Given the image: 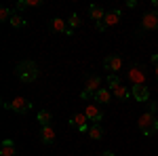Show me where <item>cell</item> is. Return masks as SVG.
I'll return each mask as SVG.
<instances>
[{
	"instance_id": "obj_8",
	"label": "cell",
	"mask_w": 158,
	"mask_h": 156,
	"mask_svg": "<svg viewBox=\"0 0 158 156\" xmlns=\"http://www.w3.org/2000/svg\"><path fill=\"white\" fill-rule=\"evenodd\" d=\"M141 27L143 30H158V11H148L141 17Z\"/></svg>"
},
{
	"instance_id": "obj_24",
	"label": "cell",
	"mask_w": 158,
	"mask_h": 156,
	"mask_svg": "<svg viewBox=\"0 0 158 156\" xmlns=\"http://www.w3.org/2000/svg\"><path fill=\"white\" fill-rule=\"evenodd\" d=\"M23 2H25V9H30V6H40V4H42L40 0H23Z\"/></svg>"
},
{
	"instance_id": "obj_9",
	"label": "cell",
	"mask_w": 158,
	"mask_h": 156,
	"mask_svg": "<svg viewBox=\"0 0 158 156\" xmlns=\"http://www.w3.org/2000/svg\"><path fill=\"white\" fill-rule=\"evenodd\" d=\"M103 68H106L110 74H116L122 68V57L120 55H108V57L103 59Z\"/></svg>"
},
{
	"instance_id": "obj_6",
	"label": "cell",
	"mask_w": 158,
	"mask_h": 156,
	"mask_svg": "<svg viewBox=\"0 0 158 156\" xmlns=\"http://www.w3.org/2000/svg\"><path fill=\"white\" fill-rule=\"evenodd\" d=\"M49 25H51V30H53V32H57V34H65V36H72V34H74V30H70L68 21H65V19H61V17H53Z\"/></svg>"
},
{
	"instance_id": "obj_11",
	"label": "cell",
	"mask_w": 158,
	"mask_h": 156,
	"mask_svg": "<svg viewBox=\"0 0 158 156\" xmlns=\"http://www.w3.org/2000/svg\"><path fill=\"white\" fill-rule=\"evenodd\" d=\"M131 95H133L135 101H148L150 99V89H148V84H135L131 89Z\"/></svg>"
},
{
	"instance_id": "obj_28",
	"label": "cell",
	"mask_w": 158,
	"mask_h": 156,
	"mask_svg": "<svg viewBox=\"0 0 158 156\" xmlns=\"http://www.w3.org/2000/svg\"><path fill=\"white\" fill-rule=\"evenodd\" d=\"M101 156H116V154H114V152H110V150H106V152H103Z\"/></svg>"
},
{
	"instance_id": "obj_20",
	"label": "cell",
	"mask_w": 158,
	"mask_h": 156,
	"mask_svg": "<svg viewBox=\"0 0 158 156\" xmlns=\"http://www.w3.org/2000/svg\"><path fill=\"white\" fill-rule=\"evenodd\" d=\"M9 23H11L13 27H23V25H25V19H23V17H21V15H19L17 11H15V13H13V17H11V21H9Z\"/></svg>"
},
{
	"instance_id": "obj_7",
	"label": "cell",
	"mask_w": 158,
	"mask_h": 156,
	"mask_svg": "<svg viewBox=\"0 0 158 156\" xmlns=\"http://www.w3.org/2000/svg\"><path fill=\"white\" fill-rule=\"evenodd\" d=\"M70 124H72L74 129H78L80 133H89V118H86V114L82 112H78V114H74L72 118H70Z\"/></svg>"
},
{
	"instance_id": "obj_2",
	"label": "cell",
	"mask_w": 158,
	"mask_h": 156,
	"mask_svg": "<svg viewBox=\"0 0 158 156\" xmlns=\"http://www.w3.org/2000/svg\"><path fill=\"white\" fill-rule=\"evenodd\" d=\"M137 124H139V131L143 133L146 137H150V135H154L158 131V118L154 116V112L141 114V118L137 120Z\"/></svg>"
},
{
	"instance_id": "obj_25",
	"label": "cell",
	"mask_w": 158,
	"mask_h": 156,
	"mask_svg": "<svg viewBox=\"0 0 158 156\" xmlns=\"http://www.w3.org/2000/svg\"><path fill=\"white\" fill-rule=\"evenodd\" d=\"M137 6V0H127V9H135Z\"/></svg>"
},
{
	"instance_id": "obj_16",
	"label": "cell",
	"mask_w": 158,
	"mask_h": 156,
	"mask_svg": "<svg viewBox=\"0 0 158 156\" xmlns=\"http://www.w3.org/2000/svg\"><path fill=\"white\" fill-rule=\"evenodd\" d=\"M118 21H120V11L116 9V11H110V13H106L103 25H106V27H112V25H116Z\"/></svg>"
},
{
	"instance_id": "obj_1",
	"label": "cell",
	"mask_w": 158,
	"mask_h": 156,
	"mask_svg": "<svg viewBox=\"0 0 158 156\" xmlns=\"http://www.w3.org/2000/svg\"><path fill=\"white\" fill-rule=\"evenodd\" d=\"M15 74H17V78H19L21 82H34V80L38 78V74H40V70H38L36 61L23 59V61H19V63H17Z\"/></svg>"
},
{
	"instance_id": "obj_5",
	"label": "cell",
	"mask_w": 158,
	"mask_h": 156,
	"mask_svg": "<svg viewBox=\"0 0 158 156\" xmlns=\"http://www.w3.org/2000/svg\"><path fill=\"white\" fill-rule=\"evenodd\" d=\"M4 108L13 110V112H17V114H27V112L32 110V101L25 99V97H15L11 103H4Z\"/></svg>"
},
{
	"instance_id": "obj_17",
	"label": "cell",
	"mask_w": 158,
	"mask_h": 156,
	"mask_svg": "<svg viewBox=\"0 0 158 156\" xmlns=\"http://www.w3.org/2000/svg\"><path fill=\"white\" fill-rule=\"evenodd\" d=\"M0 156H15V144H13V139H4L0 144Z\"/></svg>"
},
{
	"instance_id": "obj_30",
	"label": "cell",
	"mask_w": 158,
	"mask_h": 156,
	"mask_svg": "<svg viewBox=\"0 0 158 156\" xmlns=\"http://www.w3.org/2000/svg\"><path fill=\"white\" fill-rule=\"evenodd\" d=\"M154 6H156V9H158V0H154Z\"/></svg>"
},
{
	"instance_id": "obj_13",
	"label": "cell",
	"mask_w": 158,
	"mask_h": 156,
	"mask_svg": "<svg viewBox=\"0 0 158 156\" xmlns=\"http://www.w3.org/2000/svg\"><path fill=\"white\" fill-rule=\"evenodd\" d=\"M93 99H95L97 103H103V106H106V103H110V101H112V91H110L108 86H106V89H99Z\"/></svg>"
},
{
	"instance_id": "obj_10",
	"label": "cell",
	"mask_w": 158,
	"mask_h": 156,
	"mask_svg": "<svg viewBox=\"0 0 158 156\" xmlns=\"http://www.w3.org/2000/svg\"><path fill=\"white\" fill-rule=\"evenodd\" d=\"M85 114H86V118L91 120L93 124H99L101 120H103V112L95 106V103H86V108H85Z\"/></svg>"
},
{
	"instance_id": "obj_3",
	"label": "cell",
	"mask_w": 158,
	"mask_h": 156,
	"mask_svg": "<svg viewBox=\"0 0 158 156\" xmlns=\"http://www.w3.org/2000/svg\"><path fill=\"white\" fill-rule=\"evenodd\" d=\"M127 76H129V80L135 84H146L148 80V72H146V68L141 65V63H133L131 68H129V72H127Z\"/></svg>"
},
{
	"instance_id": "obj_32",
	"label": "cell",
	"mask_w": 158,
	"mask_h": 156,
	"mask_svg": "<svg viewBox=\"0 0 158 156\" xmlns=\"http://www.w3.org/2000/svg\"><path fill=\"white\" fill-rule=\"evenodd\" d=\"M86 156H89V154H86Z\"/></svg>"
},
{
	"instance_id": "obj_23",
	"label": "cell",
	"mask_w": 158,
	"mask_h": 156,
	"mask_svg": "<svg viewBox=\"0 0 158 156\" xmlns=\"http://www.w3.org/2000/svg\"><path fill=\"white\" fill-rule=\"evenodd\" d=\"M118 84H120V78H118L116 74H108V89L110 91H112L114 86H118Z\"/></svg>"
},
{
	"instance_id": "obj_19",
	"label": "cell",
	"mask_w": 158,
	"mask_h": 156,
	"mask_svg": "<svg viewBox=\"0 0 158 156\" xmlns=\"http://www.w3.org/2000/svg\"><path fill=\"white\" fill-rule=\"evenodd\" d=\"M89 137L95 139V141L103 139V129H101V124H91V127H89Z\"/></svg>"
},
{
	"instance_id": "obj_22",
	"label": "cell",
	"mask_w": 158,
	"mask_h": 156,
	"mask_svg": "<svg viewBox=\"0 0 158 156\" xmlns=\"http://www.w3.org/2000/svg\"><path fill=\"white\" fill-rule=\"evenodd\" d=\"M68 25H70V30H76V27L80 25V15H76V13H72V15L68 17Z\"/></svg>"
},
{
	"instance_id": "obj_26",
	"label": "cell",
	"mask_w": 158,
	"mask_h": 156,
	"mask_svg": "<svg viewBox=\"0 0 158 156\" xmlns=\"http://www.w3.org/2000/svg\"><path fill=\"white\" fill-rule=\"evenodd\" d=\"M95 27H97L99 32H106V30H108V27L103 25V21H99V23H95Z\"/></svg>"
},
{
	"instance_id": "obj_14",
	"label": "cell",
	"mask_w": 158,
	"mask_h": 156,
	"mask_svg": "<svg viewBox=\"0 0 158 156\" xmlns=\"http://www.w3.org/2000/svg\"><path fill=\"white\" fill-rule=\"evenodd\" d=\"M89 15L95 19V23H99V21L106 19V11H103L101 6H97V4H91V6H89Z\"/></svg>"
},
{
	"instance_id": "obj_29",
	"label": "cell",
	"mask_w": 158,
	"mask_h": 156,
	"mask_svg": "<svg viewBox=\"0 0 158 156\" xmlns=\"http://www.w3.org/2000/svg\"><path fill=\"white\" fill-rule=\"evenodd\" d=\"M154 74H156V78H158V65H154Z\"/></svg>"
},
{
	"instance_id": "obj_31",
	"label": "cell",
	"mask_w": 158,
	"mask_h": 156,
	"mask_svg": "<svg viewBox=\"0 0 158 156\" xmlns=\"http://www.w3.org/2000/svg\"><path fill=\"white\" fill-rule=\"evenodd\" d=\"M156 135H158V131H156Z\"/></svg>"
},
{
	"instance_id": "obj_15",
	"label": "cell",
	"mask_w": 158,
	"mask_h": 156,
	"mask_svg": "<svg viewBox=\"0 0 158 156\" xmlns=\"http://www.w3.org/2000/svg\"><path fill=\"white\" fill-rule=\"evenodd\" d=\"M112 93H114V97H116V99H120V101L129 99V97H133V95H131V91H129L124 84H118V86H114V89H112Z\"/></svg>"
},
{
	"instance_id": "obj_12",
	"label": "cell",
	"mask_w": 158,
	"mask_h": 156,
	"mask_svg": "<svg viewBox=\"0 0 158 156\" xmlns=\"http://www.w3.org/2000/svg\"><path fill=\"white\" fill-rule=\"evenodd\" d=\"M40 141L44 145H51L53 141H55V129L53 127H40Z\"/></svg>"
},
{
	"instance_id": "obj_27",
	"label": "cell",
	"mask_w": 158,
	"mask_h": 156,
	"mask_svg": "<svg viewBox=\"0 0 158 156\" xmlns=\"http://www.w3.org/2000/svg\"><path fill=\"white\" fill-rule=\"evenodd\" d=\"M152 63H154V65H158V55H152Z\"/></svg>"
},
{
	"instance_id": "obj_4",
	"label": "cell",
	"mask_w": 158,
	"mask_h": 156,
	"mask_svg": "<svg viewBox=\"0 0 158 156\" xmlns=\"http://www.w3.org/2000/svg\"><path fill=\"white\" fill-rule=\"evenodd\" d=\"M99 82H101V80H99V76H89V78H86V82H85V89H82V93H80V97H82L85 101H86V99H91V97H95V93L101 89Z\"/></svg>"
},
{
	"instance_id": "obj_18",
	"label": "cell",
	"mask_w": 158,
	"mask_h": 156,
	"mask_svg": "<svg viewBox=\"0 0 158 156\" xmlns=\"http://www.w3.org/2000/svg\"><path fill=\"white\" fill-rule=\"evenodd\" d=\"M36 118H38V122H40V127H49L51 122H53V114H51L49 110H40Z\"/></svg>"
},
{
	"instance_id": "obj_21",
	"label": "cell",
	"mask_w": 158,
	"mask_h": 156,
	"mask_svg": "<svg viewBox=\"0 0 158 156\" xmlns=\"http://www.w3.org/2000/svg\"><path fill=\"white\" fill-rule=\"evenodd\" d=\"M13 13H15V9H9V6H2V9H0V19H2V21H11Z\"/></svg>"
}]
</instances>
